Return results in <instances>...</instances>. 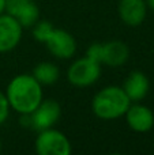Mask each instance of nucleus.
<instances>
[{
	"instance_id": "obj_1",
	"label": "nucleus",
	"mask_w": 154,
	"mask_h": 155,
	"mask_svg": "<svg viewBox=\"0 0 154 155\" xmlns=\"http://www.w3.org/2000/svg\"><path fill=\"white\" fill-rule=\"evenodd\" d=\"M10 109L19 114H30L42 101V84L30 74L14 76L5 88Z\"/></svg>"
},
{
	"instance_id": "obj_2",
	"label": "nucleus",
	"mask_w": 154,
	"mask_h": 155,
	"mask_svg": "<svg viewBox=\"0 0 154 155\" xmlns=\"http://www.w3.org/2000/svg\"><path fill=\"white\" fill-rule=\"evenodd\" d=\"M132 104L120 86H106L101 88L92 101V110L101 120H115L123 117Z\"/></svg>"
},
{
	"instance_id": "obj_3",
	"label": "nucleus",
	"mask_w": 154,
	"mask_h": 155,
	"mask_svg": "<svg viewBox=\"0 0 154 155\" xmlns=\"http://www.w3.org/2000/svg\"><path fill=\"white\" fill-rule=\"evenodd\" d=\"M21 124L40 132L52 128L62 116V107L55 99H42L30 114H21Z\"/></svg>"
},
{
	"instance_id": "obj_4",
	"label": "nucleus",
	"mask_w": 154,
	"mask_h": 155,
	"mask_svg": "<svg viewBox=\"0 0 154 155\" xmlns=\"http://www.w3.org/2000/svg\"><path fill=\"white\" fill-rule=\"evenodd\" d=\"M34 147L38 155H70L72 153L70 139L53 127L38 132Z\"/></svg>"
},
{
	"instance_id": "obj_5",
	"label": "nucleus",
	"mask_w": 154,
	"mask_h": 155,
	"mask_svg": "<svg viewBox=\"0 0 154 155\" xmlns=\"http://www.w3.org/2000/svg\"><path fill=\"white\" fill-rule=\"evenodd\" d=\"M101 75V64L87 56L75 60L67 71L68 82L75 87H87L94 84Z\"/></svg>"
},
{
	"instance_id": "obj_6",
	"label": "nucleus",
	"mask_w": 154,
	"mask_h": 155,
	"mask_svg": "<svg viewBox=\"0 0 154 155\" xmlns=\"http://www.w3.org/2000/svg\"><path fill=\"white\" fill-rule=\"evenodd\" d=\"M48 51L57 59H71L76 52V41L71 33L63 29H53L45 41Z\"/></svg>"
},
{
	"instance_id": "obj_7",
	"label": "nucleus",
	"mask_w": 154,
	"mask_h": 155,
	"mask_svg": "<svg viewBox=\"0 0 154 155\" xmlns=\"http://www.w3.org/2000/svg\"><path fill=\"white\" fill-rule=\"evenodd\" d=\"M23 27L10 14L0 15V53L11 52L18 46Z\"/></svg>"
},
{
	"instance_id": "obj_8",
	"label": "nucleus",
	"mask_w": 154,
	"mask_h": 155,
	"mask_svg": "<svg viewBox=\"0 0 154 155\" xmlns=\"http://www.w3.org/2000/svg\"><path fill=\"white\" fill-rule=\"evenodd\" d=\"M126 121L132 131L145 134L154 127V113L142 104H131L126 112Z\"/></svg>"
},
{
	"instance_id": "obj_9",
	"label": "nucleus",
	"mask_w": 154,
	"mask_h": 155,
	"mask_svg": "<svg viewBox=\"0 0 154 155\" xmlns=\"http://www.w3.org/2000/svg\"><path fill=\"white\" fill-rule=\"evenodd\" d=\"M117 12L127 26L136 27L146 19L147 5L145 0H120Z\"/></svg>"
},
{
	"instance_id": "obj_10",
	"label": "nucleus",
	"mask_w": 154,
	"mask_h": 155,
	"mask_svg": "<svg viewBox=\"0 0 154 155\" xmlns=\"http://www.w3.org/2000/svg\"><path fill=\"white\" fill-rule=\"evenodd\" d=\"M150 88L149 78L141 71H132L124 80L123 90L131 102H139L147 95Z\"/></svg>"
},
{
	"instance_id": "obj_11",
	"label": "nucleus",
	"mask_w": 154,
	"mask_h": 155,
	"mask_svg": "<svg viewBox=\"0 0 154 155\" xmlns=\"http://www.w3.org/2000/svg\"><path fill=\"white\" fill-rule=\"evenodd\" d=\"M130 57V49L127 44L122 41H109L102 44L101 53V64H106L111 67H120L126 64Z\"/></svg>"
},
{
	"instance_id": "obj_12",
	"label": "nucleus",
	"mask_w": 154,
	"mask_h": 155,
	"mask_svg": "<svg viewBox=\"0 0 154 155\" xmlns=\"http://www.w3.org/2000/svg\"><path fill=\"white\" fill-rule=\"evenodd\" d=\"M33 76L42 86H49L57 82L60 76V71L56 64L49 61H42L33 68Z\"/></svg>"
},
{
	"instance_id": "obj_13",
	"label": "nucleus",
	"mask_w": 154,
	"mask_h": 155,
	"mask_svg": "<svg viewBox=\"0 0 154 155\" xmlns=\"http://www.w3.org/2000/svg\"><path fill=\"white\" fill-rule=\"evenodd\" d=\"M53 25L48 21H37L33 25V37L38 41V42H44L49 38V35L53 31Z\"/></svg>"
},
{
	"instance_id": "obj_14",
	"label": "nucleus",
	"mask_w": 154,
	"mask_h": 155,
	"mask_svg": "<svg viewBox=\"0 0 154 155\" xmlns=\"http://www.w3.org/2000/svg\"><path fill=\"white\" fill-rule=\"evenodd\" d=\"M33 0H5V12L15 16L23 7H26Z\"/></svg>"
},
{
	"instance_id": "obj_15",
	"label": "nucleus",
	"mask_w": 154,
	"mask_h": 155,
	"mask_svg": "<svg viewBox=\"0 0 154 155\" xmlns=\"http://www.w3.org/2000/svg\"><path fill=\"white\" fill-rule=\"evenodd\" d=\"M8 114H10V105H8L5 93H3L0 90V125L5 123V120L8 118Z\"/></svg>"
},
{
	"instance_id": "obj_16",
	"label": "nucleus",
	"mask_w": 154,
	"mask_h": 155,
	"mask_svg": "<svg viewBox=\"0 0 154 155\" xmlns=\"http://www.w3.org/2000/svg\"><path fill=\"white\" fill-rule=\"evenodd\" d=\"M101 53H102V44L100 42H95L93 45H90L89 49L86 51V56L89 59L94 60V61L100 63V64H101Z\"/></svg>"
},
{
	"instance_id": "obj_17",
	"label": "nucleus",
	"mask_w": 154,
	"mask_h": 155,
	"mask_svg": "<svg viewBox=\"0 0 154 155\" xmlns=\"http://www.w3.org/2000/svg\"><path fill=\"white\" fill-rule=\"evenodd\" d=\"M5 12V0H0V15Z\"/></svg>"
},
{
	"instance_id": "obj_18",
	"label": "nucleus",
	"mask_w": 154,
	"mask_h": 155,
	"mask_svg": "<svg viewBox=\"0 0 154 155\" xmlns=\"http://www.w3.org/2000/svg\"><path fill=\"white\" fill-rule=\"evenodd\" d=\"M145 2H146L147 8H150L152 11H154V0H145Z\"/></svg>"
},
{
	"instance_id": "obj_19",
	"label": "nucleus",
	"mask_w": 154,
	"mask_h": 155,
	"mask_svg": "<svg viewBox=\"0 0 154 155\" xmlns=\"http://www.w3.org/2000/svg\"><path fill=\"white\" fill-rule=\"evenodd\" d=\"M0 150H2V140H0Z\"/></svg>"
}]
</instances>
